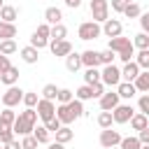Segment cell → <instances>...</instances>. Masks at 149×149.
<instances>
[{"instance_id":"obj_1","label":"cell","mask_w":149,"mask_h":149,"mask_svg":"<svg viewBox=\"0 0 149 149\" xmlns=\"http://www.w3.org/2000/svg\"><path fill=\"white\" fill-rule=\"evenodd\" d=\"M37 126V109L35 107H26L23 112H19L12 130H14V137H23V135H33V128Z\"/></svg>"},{"instance_id":"obj_2","label":"cell","mask_w":149,"mask_h":149,"mask_svg":"<svg viewBox=\"0 0 149 149\" xmlns=\"http://www.w3.org/2000/svg\"><path fill=\"white\" fill-rule=\"evenodd\" d=\"M100 33H102V28H100V23H95V21H84V23H79V28H77L79 40H84V42L98 40Z\"/></svg>"},{"instance_id":"obj_3","label":"cell","mask_w":149,"mask_h":149,"mask_svg":"<svg viewBox=\"0 0 149 149\" xmlns=\"http://www.w3.org/2000/svg\"><path fill=\"white\" fill-rule=\"evenodd\" d=\"M91 14L95 23H105L109 19V0H91Z\"/></svg>"},{"instance_id":"obj_4","label":"cell","mask_w":149,"mask_h":149,"mask_svg":"<svg viewBox=\"0 0 149 149\" xmlns=\"http://www.w3.org/2000/svg\"><path fill=\"white\" fill-rule=\"evenodd\" d=\"M100 81L105 86H119L121 84V70L112 63V65H105L102 72H100Z\"/></svg>"},{"instance_id":"obj_5","label":"cell","mask_w":149,"mask_h":149,"mask_svg":"<svg viewBox=\"0 0 149 149\" xmlns=\"http://www.w3.org/2000/svg\"><path fill=\"white\" fill-rule=\"evenodd\" d=\"M21 100H23V91H21L19 86H7V91L0 95V102H2L5 107H16Z\"/></svg>"},{"instance_id":"obj_6","label":"cell","mask_w":149,"mask_h":149,"mask_svg":"<svg viewBox=\"0 0 149 149\" xmlns=\"http://www.w3.org/2000/svg\"><path fill=\"white\" fill-rule=\"evenodd\" d=\"M133 114H135V109H133L130 105H121V102L112 109V119H114V123H128V121L133 119Z\"/></svg>"},{"instance_id":"obj_7","label":"cell","mask_w":149,"mask_h":149,"mask_svg":"<svg viewBox=\"0 0 149 149\" xmlns=\"http://www.w3.org/2000/svg\"><path fill=\"white\" fill-rule=\"evenodd\" d=\"M119 142H121V133H119V130L105 128V130L100 133V147L112 149V147H119Z\"/></svg>"},{"instance_id":"obj_8","label":"cell","mask_w":149,"mask_h":149,"mask_svg":"<svg viewBox=\"0 0 149 149\" xmlns=\"http://www.w3.org/2000/svg\"><path fill=\"white\" fill-rule=\"evenodd\" d=\"M35 109H37V116H40L42 121L56 116V105H54V100H44V98H40V102H37Z\"/></svg>"},{"instance_id":"obj_9","label":"cell","mask_w":149,"mask_h":149,"mask_svg":"<svg viewBox=\"0 0 149 149\" xmlns=\"http://www.w3.org/2000/svg\"><path fill=\"white\" fill-rule=\"evenodd\" d=\"M121 33H123V26H121L119 19H107V21L102 23V35H105V37L112 40V37H119Z\"/></svg>"},{"instance_id":"obj_10","label":"cell","mask_w":149,"mask_h":149,"mask_svg":"<svg viewBox=\"0 0 149 149\" xmlns=\"http://www.w3.org/2000/svg\"><path fill=\"white\" fill-rule=\"evenodd\" d=\"M98 100H100V112H112V109L119 105V100H121V98H119V93H116V91H114V93L109 91V93H102Z\"/></svg>"},{"instance_id":"obj_11","label":"cell","mask_w":149,"mask_h":149,"mask_svg":"<svg viewBox=\"0 0 149 149\" xmlns=\"http://www.w3.org/2000/svg\"><path fill=\"white\" fill-rule=\"evenodd\" d=\"M140 72H142V70L137 68V63H135V61L123 63V70H121V81H135Z\"/></svg>"},{"instance_id":"obj_12","label":"cell","mask_w":149,"mask_h":149,"mask_svg":"<svg viewBox=\"0 0 149 149\" xmlns=\"http://www.w3.org/2000/svg\"><path fill=\"white\" fill-rule=\"evenodd\" d=\"M56 119H58L63 126H70L77 116H74V112H72L68 105H56Z\"/></svg>"},{"instance_id":"obj_13","label":"cell","mask_w":149,"mask_h":149,"mask_svg":"<svg viewBox=\"0 0 149 149\" xmlns=\"http://www.w3.org/2000/svg\"><path fill=\"white\" fill-rule=\"evenodd\" d=\"M49 49H51L54 56H68V54H72V44L68 40H61V42H51L49 40Z\"/></svg>"},{"instance_id":"obj_14","label":"cell","mask_w":149,"mask_h":149,"mask_svg":"<svg viewBox=\"0 0 149 149\" xmlns=\"http://www.w3.org/2000/svg\"><path fill=\"white\" fill-rule=\"evenodd\" d=\"M81 65H84V68H98V65H100V51L86 49V51L81 54Z\"/></svg>"},{"instance_id":"obj_15","label":"cell","mask_w":149,"mask_h":149,"mask_svg":"<svg viewBox=\"0 0 149 149\" xmlns=\"http://www.w3.org/2000/svg\"><path fill=\"white\" fill-rule=\"evenodd\" d=\"M16 81H19V68L9 65V68L0 74V84H5V86H16Z\"/></svg>"},{"instance_id":"obj_16","label":"cell","mask_w":149,"mask_h":149,"mask_svg":"<svg viewBox=\"0 0 149 149\" xmlns=\"http://www.w3.org/2000/svg\"><path fill=\"white\" fill-rule=\"evenodd\" d=\"M16 19H19V9L12 7V5H2V9H0V21H5V23H14Z\"/></svg>"},{"instance_id":"obj_17","label":"cell","mask_w":149,"mask_h":149,"mask_svg":"<svg viewBox=\"0 0 149 149\" xmlns=\"http://www.w3.org/2000/svg\"><path fill=\"white\" fill-rule=\"evenodd\" d=\"M128 123H130V128H133V130H137V133H140V130H144V128L149 126V116H144L142 112H135V114H133V119H130Z\"/></svg>"},{"instance_id":"obj_18","label":"cell","mask_w":149,"mask_h":149,"mask_svg":"<svg viewBox=\"0 0 149 149\" xmlns=\"http://www.w3.org/2000/svg\"><path fill=\"white\" fill-rule=\"evenodd\" d=\"M61 19H63V12H61L58 7H47V9H44V21H47L49 26L61 23Z\"/></svg>"},{"instance_id":"obj_19","label":"cell","mask_w":149,"mask_h":149,"mask_svg":"<svg viewBox=\"0 0 149 149\" xmlns=\"http://www.w3.org/2000/svg\"><path fill=\"white\" fill-rule=\"evenodd\" d=\"M130 44H133V42H130L128 37H121V35H119V37H112V40H109V47H107V49H112L114 54H119V51L128 49Z\"/></svg>"},{"instance_id":"obj_20","label":"cell","mask_w":149,"mask_h":149,"mask_svg":"<svg viewBox=\"0 0 149 149\" xmlns=\"http://www.w3.org/2000/svg\"><path fill=\"white\" fill-rule=\"evenodd\" d=\"M116 93H119V98H126V100H130V98L137 93V88L133 86V81H121V84L116 86Z\"/></svg>"},{"instance_id":"obj_21","label":"cell","mask_w":149,"mask_h":149,"mask_svg":"<svg viewBox=\"0 0 149 149\" xmlns=\"http://www.w3.org/2000/svg\"><path fill=\"white\" fill-rule=\"evenodd\" d=\"M133 86L140 91V93H149V70H142L137 74V79L133 81Z\"/></svg>"},{"instance_id":"obj_22","label":"cell","mask_w":149,"mask_h":149,"mask_svg":"<svg viewBox=\"0 0 149 149\" xmlns=\"http://www.w3.org/2000/svg\"><path fill=\"white\" fill-rule=\"evenodd\" d=\"M65 37H68V28H65L63 23L51 26V30H49V40H51V42H61V40H65Z\"/></svg>"},{"instance_id":"obj_23","label":"cell","mask_w":149,"mask_h":149,"mask_svg":"<svg viewBox=\"0 0 149 149\" xmlns=\"http://www.w3.org/2000/svg\"><path fill=\"white\" fill-rule=\"evenodd\" d=\"M33 137L37 140V144H49L51 133H49V130H47V126L42 123V126H35V128H33Z\"/></svg>"},{"instance_id":"obj_24","label":"cell","mask_w":149,"mask_h":149,"mask_svg":"<svg viewBox=\"0 0 149 149\" xmlns=\"http://www.w3.org/2000/svg\"><path fill=\"white\" fill-rule=\"evenodd\" d=\"M54 135H56V142H61V144H68V142L74 137V130H72L70 126H61V128H58Z\"/></svg>"},{"instance_id":"obj_25","label":"cell","mask_w":149,"mask_h":149,"mask_svg":"<svg viewBox=\"0 0 149 149\" xmlns=\"http://www.w3.org/2000/svg\"><path fill=\"white\" fill-rule=\"evenodd\" d=\"M21 58H23L28 65H33V63H37V58H40V51H37L35 47H30V44H28V47H23V49H21Z\"/></svg>"},{"instance_id":"obj_26","label":"cell","mask_w":149,"mask_h":149,"mask_svg":"<svg viewBox=\"0 0 149 149\" xmlns=\"http://www.w3.org/2000/svg\"><path fill=\"white\" fill-rule=\"evenodd\" d=\"M65 68H68L70 72H77V70L81 68V54H74V51L68 54V56H65Z\"/></svg>"},{"instance_id":"obj_27","label":"cell","mask_w":149,"mask_h":149,"mask_svg":"<svg viewBox=\"0 0 149 149\" xmlns=\"http://www.w3.org/2000/svg\"><path fill=\"white\" fill-rule=\"evenodd\" d=\"M14 37H16V26L0 21V42L2 40H14Z\"/></svg>"},{"instance_id":"obj_28","label":"cell","mask_w":149,"mask_h":149,"mask_svg":"<svg viewBox=\"0 0 149 149\" xmlns=\"http://www.w3.org/2000/svg\"><path fill=\"white\" fill-rule=\"evenodd\" d=\"M14 121H16V112H14L12 107L0 109V123H5V126H14Z\"/></svg>"},{"instance_id":"obj_29","label":"cell","mask_w":149,"mask_h":149,"mask_svg":"<svg viewBox=\"0 0 149 149\" xmlns=\"http://www.w3.org/2000/svg\"><path fill=\"white\" fill-rule=\"evenodd\" d=\"M142 144H140V140H137V135H128V137H121V142H119V149H140Z\"/></svg>"},{"instance_id":"obj_30","label":"cell","mask_w":149,"mask_h":149,"mask_svg":"<svg viewBox=\"0 0 149 149\" xmlns=\"http://www.w3.org/2000/svg\"><path fill=\"white\" fill-rule=\"evenodd\" d=\"M135 63L140 70H149V49H140L135 54Z\"/></svg>"},{"instance_id":"obj_31","label":"cell","mask_w":149,"mask_h":149,"mask_svg":"<svg viewBox=\"0 0 149 149\" xmlns=\"http://www.w3.org/2000/svg\"><path fill=\"white\" fill-rule=\"evenodd\" d=\"M100 81V70L98 68H86V72H84V84H98Z\"/></svg>"},{"instance_id":"obj_32","label":"cell","mask_w":149,"mask_h":149,"mask_svg":"<svg viewBox=\"0 0 149 149\" xmlns=\"http://www.w3.org/2000/svg\"><path fill=\"white\" fill-rule=\"evenodd\" d=\"M74 98L81 100V102H84V100H91V98H93V88H91L88 84H81V86L74 91Z\"/></svg>"},{"instance_id":"obj_33","label":"cell","mask_w":149,"mask_h":149,"mask_svg":"<svg viewBox=\"0 0 149 149\" xmlns=\"http://www.w3.org/2000/svg\"><path fill=\"white\" fill-rule=\"evenodd\" d=\"M123 16H128V19H137L140 14H142V9H140V5L137 2H128L126 7H123V12H121Z\"/></svg>"},{"instance_id":"obj_34","label":"cell","mask_w":149,"mask_h":149,"mask_svg":"<svg viewBox=\"0 0 149 149\" xmlns=\"http://www.w3.org/2000/svg\"><path fill=\"white\" fill-rule=\"evenodd\" d=\"M16 51H19V47H16L14 40H2V42H0V54L12 56V54H16Z\"/></svg>"},{"instance_id":"obj_35","label":"cell","mask_w":149,"mask_h":149,"mask_svg":"<svg viewBox=\"0 0 149 149\" xmlns=\"http://www.w3.org/2000/svg\"><path fill=\"white\" fill-rule=\"evenodd\" d=\"M56 100H58V105H68V102H72V100H74V93H72L70 88H58Z\"/></svg>"},{"instance_id":"obj_36","label":"cell","mask_w":149,"mask_h":149,"mask_svg":"<svg viewBox=\"0 0 149 149\" xmlns=\"http://www.w3.org/2000/svg\"><path fill=\"white\" fill-rule=\"evenodd\" d=\"M12 140H14V130H12V126L0 123V144H7V142H12Z\"/></svg>"},{"instance_id":"obj_37","label":"cell","mask_w":149,"mask_h":149,"mask_svg":"<svg viewBox=\"0 0 149 149\" xmlns=\"http://www.w3.org/2000/svg\"><path fill=\"white\" fill-rule=\"evenodd\" d=\"M26 107H37V102H40V98H37V93L35 91H23V100H21Z\"/></svg>"},{"instance_id":"obj_38","label":"cell","mask_w":149,"mask_h":149,"mask_svg":"<svg viewBox=\"0 0 149 149\" xmlns=\"http://www.w3.org/2000/svg\"><path fill=\"white\" fill-rule=\"evenodd\" d=\"M112 123H114V119H112V112H100L98 114V126L105 130V128H112Z\"/></svg>"},{"instance_id":"obj_39","label":"cell","mask_w":149,"mask_h":149,"mask_svg":"<svg viewBox=\"0 0 149 149\" xmlns=\"http://www.w3.org/2000/svg\"><path fill=\"white\" fill-rule=\"evenodd\" d=\"M56 95H58L56 84H44V88H42V98H44V100H56Z\"/></svg>"},{"instance_id":"obj_40","label":"cell","mask_w":149,"mask_h":149,"mask_svg":"<svg viewBox=\"0 0 149 149\" xmlns=\"http://www.w3.org/2000/svg\"><path fill=\"white\" fill-rule=\"evenodd\" d=\"M30 47H35V49L40 51V49L49 47V40H47V37H40L37 33H33V37H30Z\"/></svg>"},{"instance_id":"obj_41","label":"cell","mask_w":149,"mask_h":149,"mask_svg":"<svg viewBox=\"0 0 149 149\" xmlns=\"http://www.w3.org/2000/svg\"><path fill=\"white\" fill-rule=\"evenodd\" d=\"M133 56H135V47H133V44H130L128 49H123V51H119V54H116V58H119V61H123V63H130V61H133Z\"/></svg>"},{"instance_id":"obj_42","label":"cell","mask_w":149,"mask_h":149,"mask_svg":"<svg viewBox=\"0 0 149 149\" xmlns=\"http://www.w3.org/2000/svg\"><path fill=\"white\" fill-rule=\"evenodd\" d=\"M114 58H116V54H114L112 49L100 51V65H112V63H114Z\"/></svg>"},{"instance_id":"obj_43","label":"cell","mask_w":149,"mask_h":149,"mask_svg":"<svg viewBox=\"0 0 149 149\" xmlns=\"http://www.w3.org/2000/svg\"><path fill=\"white\" fill-rule=\"evenodd\" d=\"M137 107H140V112H142L144 116H149V93H142V95H140Z\"/></svg>"},{"instance_id":"obj_44","label":"cell","mask_w":149,"mask_h":149,"mask_svg":"<svg viewBox=\"0 0 149 149\" xmlns=\"http://www.w3.org/2000/svg\"><path fill=\"white\" fill-rule=\"evenodd\" d=\"M147 42H149V35L137 33V35H135V40H133V47H137V49H147Z\"/></svg>"},{"instance_id":"obj_45","label":"cell","mask_w":149,"mask_h":149,"mask_svg":"<svg viewBox=\"0 0 149 149\" xmlns=\"http://www.w3.org/2000/svg\"><path fill=\"white\" fill-rule=\"evenodd\" d=\"M21 149H37V140L33 135H23L21 137Z\"/></svg>"},{"instance_id":"obj_46","label":"cell","mask_w":149,"mask_h":149,"mask_svg":"<svg viewBox=\"0 0 149 149\" xmlns=\"http://www.w3.org/2000/svg\"><path fill=\"white\" fill-rule=\"evenodd\" d=\"M68 107H70V109L74 112V116H77V119H79V116L84 114V105H81V100H77V98H74L72 102H68Z\"/></svg>"},{"instance_id":"obj_47","label":"cell","mask_w":149,"mask_h":149,"mask_svg":"<svg viewBox=\"0 0 149 149\" xmlns=\"http://www.w3.org/2000/svg\"><path fill=\"white\" fill-rule=\"evenodd\" d=\"M44 126H47V130H49V133H56V130H58L63 123H61L56 116H51V119H47V121H44Z\"/></svg>"},{"instance_id":"obj_48","label":"cell","mask_w":149,"mask_h":149,"mask_svg":"<svg viewBox=\"0 0 149 149\" xmlns=\"http://www.w3.org/2000/svg\"><path fill=\"white\" fill-rule=\"evenodd\" d=\"M140 26H142V33H144V35H149V12L140 14Z\"/></svg>"},{"instance_id":"obj_49","label":"cell","mask_w":149,"mask_h":149,"mask_svg":"<svg viewBox=\"0 0 149 149\" xmlns=\"http://www.w3.org/2000/svg\"><path fill=\"white\" fill-rule=\"evenodd\" d=\"M49 30H51V26H49V23H40L35 33H37L40 37H47V40H49Z\"/></svg>"},{"instance_id":"obj_50","label":"cell","mask_w":149,"mask_h":149,"mask_svg":"<svg viewBox=\"0 0 149 149\" xmlns=\"http://www.w3.org/2000/svg\"><path fill=\"white\" fill-rule=\"evenodd\" d=\"M91 88H93V98H100V95L105 93V84H102V81H98V84H91Z\"/></svg>"},{"instance_id":"obj_51","label":"cell","mask_w":149,"mask_h":149,"mask_svg":"<svg viewBox=\"0 0 149 149\" xmlns=\"http://www.w3.org/2000/svg\"><path fill=\"white\" fill-rule=\"evenodd\" d=\"M137 140H140V144H149V126L137 133Z\"/></svg>"},{"instance_id":"obj_52","label":"cell","mask_w":149,"mask_h":149,"mask_svg":"<svg viewBox=\"0 0 149 149\" xmlns=\"http://www.w3.org/2000/svg\"><path fill=\"white\" fill-rule=\"evenodd\" d=\"M9 65H12V63H9V56H5V54H0V74H2V72H5V70H7Z\"/></svg>"},{"instance_id":"obj_53","label":"cell","mask_w":149,"mask_h":149,"mask_svg":"<svg viewBox=\"0 0 149 149\" xmlns=\"http://www.w3.org/2000/svg\"><path fill=\"white\" fill-rule=\"evenodd\" d=\"M109 5H112V9H114V12H123V7H126V0H112Z\"/></svg>"},{"instance_id":"obj_54","label":"cell","mask_w":149,"mask_h":149,"mask_svg":"<svg viewBox=\"0 0 149 149\" xmlns=\"http://www.w3.org/2000/svg\"><path fill=\"white\" fill-rule=\"evenodd\" d=\"M2 149H21V142L14 137L12 142H7V144H2Z\"/></svg>"},{"instance_id":"obj_55","label":"cell","mask_w":149,"mask_h":149,"mask_svg":"<svg viewBox=\"0 0 149 149\" xmlns=\"http://www.w3.org/2000/svg\"><path fill=\"white\" fill-rule=\"evenodd\" d=\"M65 5H68L70 9H77V7L81 5V0H65Z\"/></svg>"},{"instance_id":"obj_56","label":"cell","mask_w":149,"mask_h":149,"mask_svg":"<svg viewBox=\"0 0 149 149\" xmlns=\"http://www.w3.org/2000/svg\"><path fill=\"white\" fill-rule=\"evenodd\" d=\"M47 149H65V144H61V142H49Z\"/></svg>"},{"instance_id":"obj_57","label":"cell","mask_w":149,"mask_h":149,"mask_svg":"<svg viewBox=\"0 0 149 149\" xmlns=\"http://www.w3.org/2000/svg\"><path fill=\"white\" fill-rule=\"evenodd\" d=\"M140 149H149V144H142V147H140Z\"/></svg>"},{"instance_id":"obj_58","label":"cell","mask_w":149,"mask_h":149,"mask_svg":"<svg viewBox=\"0 0 149 149\" xmlns=\"http://www.w3.org/2000/svg\"><path fill=\"white\" fill-rule=\"evenodd\" d=\"M128 2H135V0H126V5H128Z\"/></svg>"},{"instance_id":"obj_59","label":"cell","mask_w":149,"mask_h":149,"mask_svg":"<svg viewBox=\"0 0 149 149\" xmlns=\"http://www.w3.org/2000/svg\"><path fill=\"white\" fill-rule=\"evenodd\" d=\"M2 5H5V2H2V0H0V9H2Z\"/></svg>"},{"instance_id":"obj_60","label":"cell","mask_w":149,"mask_h":149,"mask_svg":"<svg viewBox=\"0 0 149 149\" xmlns=\"http://www.w3.org/2000/svg\"><path fill=\"white\" fill-rule=\"evenodd\" d=\"M147 49H149V42H147Z\"/></svg>"},{"instance_id":"obj_61","label":"cell","mask_w":149,"mask_h":149,"mask_svg":"<svg viewBox=\"0 0 149 149\" xmlns=\"http://www.w3.org/2000/svg\"><path fill=\"white\" fill-rule=\"evenodd\" d=\"M112 149H119V147H112Z\"/></svg>"},{"instance_id":"obj_62","label":"cell","mask_w":149,"mask_h":149,"mask_svg":"<svg viewBox=\"0 0 149 149\" xmlns=\"http://www.w3.org/2000/svg\"><path fill=\"white\" fill-rule=\"evenodd\" d=\"M0 149H2V144H0Z\"/></svg>"},{"instance_id":"obj_63","label":"cell","mask_w":149,"mask_h":149,"mask_svg":"<svg viewBox=\"0 0 149 149\" xmlns=\"http://www.w3.org/2000/svg\"><path fill=\"white\" fill-rule=\"evenodd\" d=\"M0 105H2V102H0Z\"/></svg>"}]
</instances>
